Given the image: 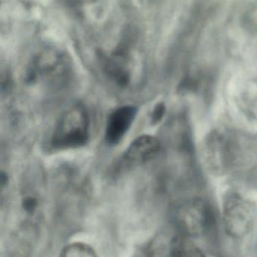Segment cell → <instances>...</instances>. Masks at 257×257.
Wrapping results in <instances>:
<instances>
[{"label": "cell", "mask_w": 257, "mask_h": 257, "mask_svg": "<svg viewBox=\"0 0 257 257\" xmlns=\"http://www.w3.org/2000/svg\"><path fill=\"white\" fill-rule=\"evenodd\" d=\"M59 257H98L95 250L82 242L71 243L63 247Z\"/></svg>", "instance_id": "obj_8"}, {"label": "cell", "mask_w": 257, "mask_h": 257, "mask_svg": "<svg viewBox=\"0 0 257 257\" xmlns=\"http://www.w3.org/2000/svg\"><path fill=\"white\" fill-rule=\"evenodd\" d=\"M164 112H165V107H164V104H157L154 108L152 114H151V122H152V123L157 124V123H159L162 119L163 116H164Z\"/></svg>", "instance_id": "obj_10"}, {"label": "cell", "mask_w": 257, "mask_h": 257, "mask_svg": "<svg viewBox=\"0 0 257 257\" xmlns=\"http://www.w3.org/2000/svg\"><path fill=\"white\" fill-rule=\"evenodd\" d=\"M177 223L182 235L189 238L202 236L212 226L214 215L205 202L191 201L180 208L177 214Z\"/></svg>", "instance_id": "obj_3"}, {"label": "cell", "mask_w": 257, "mask_h": 257, "mask_svg": "<svg viewBox=\"0 0 257 257\" xmlns=\"http://www.w3.org/2000/svg\"><path fill=\"white\" fill-rule=\"evenodd\" d=\"M170 257H206L202 250L189 237L180 234L170 241Z\"/></svg>", "instance_id": "obj_7"}, {"label": "cell", "mask_w": 257, "mask_h": 257, "mask_svg": "<svg viewBox=\"0 0 257 257\" xmlns=\"http://www.w3.org/2000/svg\"><path fill=\"white\" fill-rule=\"evenodd\" d=\"M254 222L251 205L240 196L234 195L226 200L223 210V223L228 235L241 238L250 232Z\"/></svg>", "instance_id": "obj_4"}, {"label": "cell", "mask_w": 257, "mask_h": 257, "mask_svg": "<svg viewBox=\"0 0 257 257\" xmlns=\"http://www.w3.org/2000/svg\"><path fill=\"white\" fill-rule=\"evenodd\" d=\"M159 149V142L155 138L148 135L140 136L127 148L122 157V165L128 167L146 163L154 158Z\"/></svg>", "instance_id": "obj_6"}, {"label": "cell", "mask_w": 257, "mask_h": 257, "mask_svg": "<svg viewBox=\"0 0 257 257\" xmlns=\"http://www.w3.org/2000/svg\"><path fill=\"white\" fill-rule=\"evenodd\" d=\"M137 111V107L125 105L110 114L105 131V140L108 145H116L123 139L132 126Z\"/></svg>", "instance_id": "obj_5"}, {"label": "cell", "mask_w": 257, "mask_h": 257, "mask_svg": "<svg viewBox=\"0 0 257 257\" xmlns=\"http://www.w3.org/2000/svg\"><path fill=\"white\" fill-rule=\"evenodd\" d=\"M72 75L70 62L66 55L54 49L44 50L33 59L25 74L27 84L43 82L54 87L66 85Z\"/></svg>", "instance_id": "obj_1"}, {"label": "cell", "mask_w": 257, "mask_h": 257, "mask_svg": "<svg viewBox=\"0 0 257 257\" xmlns=\"http://www.w3.org/2000/svg\"><path fill=\"white\" fill-rule=\"evenodd\" d=\"M21 208L27 216L33 217L40 208V199L33 192L26 193L23 196L21 202Z\"/></svg>", "instance_id": "obj_9"}, {"label": "cell", "mask_w": 257, "mask_h": 257, "mask_svg": "<svg viewBox=\"0 0 257 257\" xmlns=\"http://www.w3.org/2000/svg\"><path fill=\"white\" fill-rule=\"evenodd\" d=\"M90 120L82 105H75L65 111L56 123L51 139L54 149H75L89 140Z\"/></svg>", "instance_id": "obj_2"}]
</instances>
